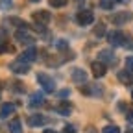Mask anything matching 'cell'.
<instances>
[{"mask_svg":"<svg viewBox=\"0 0 133 133\" xmlns=\"http://www.w3.org/2000/svg\"><path fill=\"white\" fill-rule=\"evenodd\" d=\"M118 79L122 83H126V85H129V83H133V74L128 72V70H120L118 72Z\"/></svg>","mask_w":133,"mask_h":133,"instance_id":"cell-17","label":"cell"},{"mask_svg":"<svg viewBox=\"0 0 133 133\" xmlns=\"http://www.w3.org/2000/svg\"><path fill=\"white\" fill-rule=\"evenodd\" d=\"M11 8H13L11 0H0V9H11Z\"/></svg>","mask_w":133,"mask_h":133,"instance_id":"cell-22","label":"cell"},{"mask_svg":"<svg viewBox=\"0 0 133 133\" xmlns=\"http://www.w3.org/2000/svg\"><path fill=\"white\" fill-rule=\"evenodd\" d=\"M33 2H39V0H33Z\"/></svg>","mask_w":133,"mask_h":133,"instance_id":"cell-31","label":"cell"},{"mask_svg":"<svg viewBox=\"0 0 133 133\" xmlns=\"http://www.w3.org/2000/svg\"><path fill=\"white\" fill-rule=\"evenodd\" d=\"M43 133H57V131H56V129H44Z\"/></svg>","mask_w":133,"mask_h":133,"instance_id":"cell-28","label":"cell"},{"mask_svg":"<svg viewBox=\"0 0 133 133\" xmlns=\"http://www.w3.org/2000/svg\"><path fill=\"white\" fill-rule=\"evenodd\" d=\"M46 122V118L41 115V113H37V115H31V116H28V124L31 126V128H39V126H43Z\"/></svg>","mask_w":133,"mask_h":133,"instance_id":"cell-11","label":"cell"},{"mask_svg":"<svg viewBox=\"0 0 133 133\" xmlns=\"http://www.w3.org/2000/svg\"><path fill=\"white\" fill-rule=\"evenodd\" d=\"M31 107H39V105H43L44 104V94L43 92H33L31 96H30V102H28Z\"/></svg>","mask_w":133,"mask_h":133,"instance_id":"cell-12","label":"cell"},{"mask_svg":"<svg viewBox=\"0 0 133 133\" xmlns=\"http://www.w3.org/2000/svg\"><path fill=\"white\" fill-rule=\"evenodd\" d=\"M56 113L66 116V115H70V113H72V105H70V104H66V102H61V104L56 105Z\"/></svg>","mask_w":133,"mask_h":133,"instance_id":"cell-14","label":"cell"},{"mask_svg":"<svg viewBox=\"0 0 133 133\" xmlns=\"http://www.w3.org/2000/svg\"><path fill=\"white\" fill-rule=\"evenodd\" d=\"M70 78L74 83H78V85H83V83H87V74L83 69H72L70 72Z\"/></svg>","mask_w":133,"mask_h":133,"instance_id":"cell-6","label":"cell"},{"mask_svg":"<svg viewBox=\"0 0 133 133\" xmlns=\"http://www.w3.org/2000/svg\"><path fill=\"white\" fill-rule=\"evenodd\" d=\"M31 17H33V21H35L37 24H41V26L48 24V22H50V19H52V15H50L48 11H35Z\"/></svg>","mask_w":133,"mask_h":133,"instance_id":"cell-8","label":"cell"},{"mask_svg":"<svg viewBox=\"0 0 133 133\" xmlns=\"http://www.w3.org/2000/svg\"><path fill=\"white\" fill-rule=\"evenodd\" d=\"M115 2H126V0H115Z\"/></svg>","mask_w":133,"mask_h":133,"instance_id":"cell-29","label":"cell"},{"mask_svg":"<svg viewBox=\"0 0 133 133\" xmlns=\"http://www.w3.org/2000/svg\"><path fill=\"white\" fill-rule=\"evenodd\" d=\"M65 133H78V131H76V128H74V126L66 124V126H65Z\"/></svg>","mask_w":133,"mask_h":133,"instance_id":"cell-24","label":"cell"},{"mask_svg":"<svg viewBox=\"0 0 133 133\" xmlns=\"http://www.w3.org/2000/svg\"><path fill=\"white\" fill-rule=\"evenodd\" d=\"M11 113H15V105H13V104L8 102V104H2V105H0V118H8Z\"/></svg>","mask_w":133,"mask_h":133,"instance_id":"cell-13","label":"cell"},{"mask_svg":"<svg viewBox=\"0 0 133 133\" xmlns=\"http://www.w3.org/2000/svg\"><path fill=\"white\" fill-rule=\"evenodd\" d=\"M104 33H105V24H100V26L94 28V35H96V37H102Z\"/></svg>","mask_w":133,"mask_h":133,"instance_id":"cell-20","label":"cell"},{"mask_svg":"<svg viewBox=\"0 0 133 133\" xmlns=\"http://www.w3.org/2000/svg\"><path fill=\"white\" fill-rule=\"evenodd\" d=\"M91 69H92L94 78H104L105 72H107V66H105V63H102V61H94V63L91 65Z\"/></svg>","mask_w":133,"mask_h":133,"instance_id":"cell-7","label":"cell"},{"mask_svg":"<svg viewBox=\"0 0 133 133\" xmlns=\"http://www.w3.org/2000/svg\"><path fill=\"white\" fill-rule=\"evenodd\" d=\"M115 4V0H100V8L102 9H111Z\"/></svg>","mask_w":133,"mask_h":133,"instance_id":"cell-19","label":"cell"},{"mask_svg":"<svg viewBox=\"0 0 133 133\" xmlns=\"http://www.w3.org/2000/svg\"><path fill=\"white\" fill-rule=\"evenodd\" d=\"M54 44H56L57 48H65V46H66V41H56Z\"/></svg>","mask_w":133,"mask_h":133,"instance_id":"cell-27","label":"cell"},{"mask_svg":"<svg viewBox=\"0 0 133 133\" xmlns=\"http://www.w3.org/2000/svg\"><path fill=\"white\" fill-rule=\"evenodd\" d=\"M131 19H133V13H131V11H120V13H115V15L111 17V22L116 24V26H122V24L129 22Z\"/></svg>","mask_w":133,"mask_h":133,"instance_id":"cell-3","label":"cell"},{"mask_svg":"<svg viewBox=\"0 0 133 133\" xmlns=\"http://www.w3.org/2000/svg\"><path fill=\"white\" fill-rule=\"evenodd\" d=\"M100 61L102 63H109V65H115L116 63V56L111 52V50H100Z\"/></svg>","mask_w":133,"mask_h":133,"instance_id":"cell-10","label":"cell"},{"mask_svg":"<svg viewBox=\"0 0 133 133\" xmlns=\"http://www.w3.org/2000/svg\"><path fill=\"white\" fill-rule=\"evenodd\" d=\"M9 69H11V72H15V74H28V72H30V65L24 63V61H21V59H17V61H13V63L9 65Z\"/></svg>","mask_w":133,"mask_h":133,"instance_id":"cell-5","label":"cell"},{"mask_svg":"<svg viewBox=\"0 0 133 133\" xmlns=\"http://www.w3.org/2000/svg\"><path fill=\"white\" fill-rule=\"evenodd\" d=\"M78 22L81 24V26H87V24H92V21H94V13L91 11V9H81L79 13H78Z\"/></svg>","mask_w":133,"mask_h":133,"instance_id":"cell-4","label":"cell"},{"mask_svg":"<svg viewBox=\"0 0 133 133\" xmlns=\"http://www.w3.org/2000/svg\"><path fill=\"white\" fill-rule=\"evenodd\" d=\"M8 128H9V133H22V124L19 118H13Z\"/></svg>","mask_w":133,"mask_h":133,"instance_id":"cell-16","label":"cell"},{"mask_svg":"<svg viewBox=\"0 0 133 133\" xmlns=\"http://www.w3.org/2000/svg\"><path fill=\"white\" fill-rule=\"evenodd\" d=\"M126 66H128V72L133 74V56H129V57L126 59Z\"/></svg>","mask_w":133,"mask_h":133,"instance_id":"cell-23","label":"cell"},{"mask_svg":"<svg viewBox=\"0 0 133 133\" xmlns=\"http://www.w3.org/2000/svg\"><path fill=\"white\" fill-rule=\"evenodd\" d=\"M52 8H65L66 6V0H48Z\"/></svg>","mask_w":133,"mask_h":133,"instance_id":"cell-18","label":"cell"},{"mask_svg":"<svg viewBox=\"0 0 133 133\" xmlns=\"http://www.w3.org/2000/svg\"><path fill=\"white\" fill-rule=\"evenodd\" d=\"M126 35L122 31H118V30H115V31H109L107 33V41L113 44V46H124L126 44Z\"/></svg>","mask_w":133,"mask_h":133,"instance_id":"cell-2","label":"cell"},{"mask_svg":"<svg viewBox=\"0 0 133 133\" xmlns=\"http://www.w3.org/2000/svg\"><path fill=\"white\" fill-rule=\"evenodd\" d=\"M126 120H128V122L133 126V109H131V111H128V115H126Z\"/></svg>","mask_w":133,"mask_h":133,"instance_id":"cell-25","label":"cell"},{"mask_svg":"<svg viewBox=\"0 0 133 133\" xmlns=\"http://www.w3.org/2000/svg\"><path fill=\"white\" fill-rule=\"evenodd\" d=\"M15 37H17V41L22 43V44H31V43H33V39L28 35V33H26L24 30H19V31L15 33Z\"/></svg>","mask_w":133,"mask_h":133,"instance_id":"cell-15","label":"cell"},{"mask_svg":"<svg viewBox=\"0 0 133 133\" xmlns=\"http://www.w3.org/2000/svg\"><path fill=\"white\" fill-rule=\"evenodd\" d=\"M131 96H133V92H131Z\"/></svg>","mask_w":133,"mask_h":133,"instance_id":"cell-32","label":"cell"},{"mask_svg":"<svg viewBox=\"0 0 133 133\" xmlns=\"http://www.w3.org/2000/svg\"><path fill=\"white\" fill-rule=\"evenodd\" d=\"M37 79H39V83H41V87H43L44 92H54V91H56V83H54V79L50 78L48 74L39 72V74H37Z\"/></svg>","mask_w":133,"mask_h":133,"instance_id":"cell-1","label":"cell"},{"mask_svg":"<svg viewBox=\"0 0 133 133\" xmlns=\"http://www.w3.org/2000/svg\"><path fill=\"white\" fill-rule=\"evenodd\" d=\"M69 94H70V91H69V89H63V91L59 92V98H66Z\"/></svg>","mask_w":133,"mask_h":133,"instance_id":"cell-26","label":"cell"},{"mask_svg":"<svg viewBox=\"0 0 133 133\" xmlns=\"http://www.w3.org/2000/svg\"><path fill=\"white\" fill-rule=\"evenodd\" d=\"M126 133H133V129H128V131H126Z\"/></svg>","mask_w":133,"mask_h":133,"instance_id":"cell-30","label":"cell"},{"mask_svg":"<svg viewBox=\"0 0 133 133\" xmlns=\"http://www.w3.org/2000/svg\"><path fill=\"white\" fill-rule=\"evenodd\" d=\"M19 59H21V61H24V63H31V61H35V59H37V50L33 48V46H31V48H28V50H24V52L19 56Z\"/></svg>","mask_w":133,"mask_h":133,"instance_id":"cell-9","label":"cell"},{"mask_svg":"<svg viewBox=\"0 0 133 133\" xmlns=\"http://www.w3.org/2000/svg\"><path fill=\"white\" fill-rule=\"evenodd\" d=\"M102 131L104 133H120V128L118 126H105Z\"/></svg>","mask_w":133,"mask_h":133,"instance_id":"cell-21","label":"cell"}]
</instances>
